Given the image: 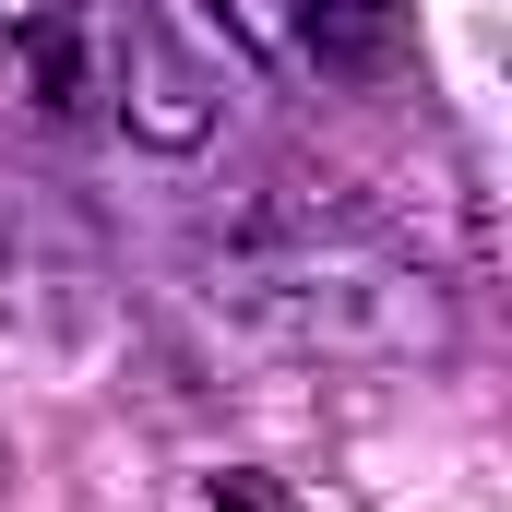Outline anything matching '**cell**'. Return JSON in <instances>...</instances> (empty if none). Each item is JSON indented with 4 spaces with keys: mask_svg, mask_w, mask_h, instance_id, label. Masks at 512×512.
<instances>
[{
    "mask_svg": "<svg viewBox=\"0 0 512 512\" xmlns=\"http://www.w3.org/2000/svg\"><path fill=\"white\" fill-rule=\"evenodd\" d=\"M215 310L251 322L298 358H417L453 334L441 286L393 251H358V239H274V251H239L215 274Z\"/></svg>",
    "mask_w": 512,
    "mask_h": 512,
    "instance_id": "cell-1",
    "label": "cell"
},
{
    "mask_svg": "<svg viewBox=\"0 0 512 512\" xmlns=\"http://www.w3.org/2000/svg\"><path fill=\"white\" fill-rule=\"evenodd\" d=\"M84 60H96V120H120L131 143H155V155L215 143V120H227V72H215L167 12H143V0L84 12Z\"/></svg>",
    "mask_w": 512,
    "mask_h": 512,
    "instance_id": "cell-2",
    "label": "cell"
},
{
    "mask_svg": "<svg viewBox=\"0 0 512 512\" xmlns=\"http://www.w3.org/2000/svg\"><path fill=\"white\" fill-rule=\"evenodd\" d=\"M84 286H96V262H84V239H72V227H48V215L0 203V322L60 334V322L84 310Z\"/></svg>",
    "mask_w": 512,
    "mask_h": 512,
    "instance_id": "cell-3",
    "label": "cell"
},
{
    "mask_svg": "<svg viewBox=\"0 0 512 512\" xmlns=\"http://www.w3.org/2000/svg\"><path fill=\"white\" fill-rule=\"evenodd\" d=\"M203 12H215V36L239 60L286 72V84H310V72L346 60V0H203Z\"/></svg>",
    "mask_w": 512,
    "mask_h": 512,
    "instance_id": "cell-4",
    "label": "cell"
}]
</instances>
